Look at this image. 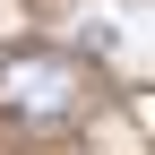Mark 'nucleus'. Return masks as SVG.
Wrapping results in <instances>:
<instances>
[{
    "label": "nucleus",
    "instance_id": "nucleus-1",
    "mask_svg": "<svg viewBox=\"0 0 155 155\" xmlns=\"http://www.w3.org/2000/svg\"><path fill=\"white\" fill-rule=\"evenodd\" d=\"M95 112V69L78 52H52V43H26L0 61V121L26 129V138H61Z\"/></svg>",
    "mask_w": 155,
    "mask_h": 155
}]
</instances>
